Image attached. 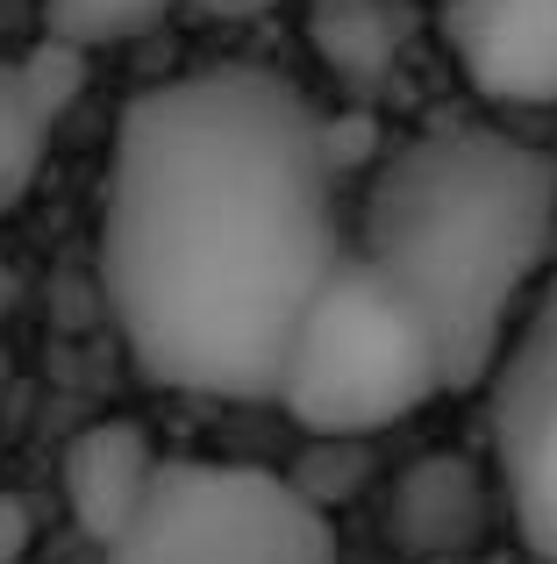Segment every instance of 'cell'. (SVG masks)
<instances>
[{
    "label": "cell",
    "mask_w": 557,
    "mask_h": 564,
    "mask_svg": "<svg viewBox=\"0 0 557 564\" xmlns=\"http://www.w3.org/2000/svg\"><path fill=\"white\" fill-rule=\"evenodd\" d=\"M436 393H450V379L429 322L350 250L301 315L293 358L278 372L286 422L315 443H372L379 429L422 414Z\"/></svg>",
    "instance_id": "3"
},
{
    "label": "cell",
    "mask_w": 557,
    "mask_h": 564,
    "mask_svg": "<svg viewBox=\"0 0 557 564\" xmlns=\"http://www.w3.org/2000/svg\"><path fill=\"white\" fill-rule=\"evenodd\" d=\"M8 307H14V272L0 264V322H8Z\"/></svg>",
    "instance_id": "14"
},
{
    "label": "cell",
    "mask_w": 557,
    "mask_h": 564,
    "mask_svg": "<svg viewBox=\"0 0 557 564\" xmlns=\"http://www.w3.org/2000/svg\"><path fill=\"white\" fill-rule=\"evenodd\" d=\"M179 0H43V36L72 51H108V43L151 36Z\"/></svg>",
    "instance_id": "11"
},
{
    "label": "cell",
    "mask_w": 557,
    "mask_h": 564,
    "mask_svg": "<svg viewBox=\"0 0 557 564\" xmlns=\"http://www.w3.org/2000/svg\"><path fill=\"white\" fill-rule=\"evenodd\" d=\"M51 129L57 122L36 100L22 57H8V65H0V215H14V207L29 200V186H36V172H43V151H51Z\"/></svg>",
    "instance_id": "10"
},
{
    "label": "cell",
    "mask_w": 557,
    "mask_h": 564,
    "mask_svg": "<svg viewBox=\"0 0 557 564\" xmlns=\"http://www.w3.org/2000/svg\"><path fill=\"white\" fill-rule=\"evenodd\" d=\"M179 8L208 14V22H251V14H265V8H278V0H179Z\"/></svg>",
    "instance_id": "13"
},
{
    "label": "cell",
    "mask_w": 557,
    "mask_h": 564,
    "mask_svg": "<svg viewBox=\"0 0 557 564\" xmlns=\"http://www.w3.org/2000/svg\"><path fill=\"white\" fill-rule=\"evenodd\" d=\"M0 564H29V508L0 494Z\"/></svg>",
    "instance_id": "12"
},
{
    "label": "cell",
    "mask_w": 557,
    "mask_h": 564,
    "mask_svg": "<svg viewBox=\"0 0 557 564\" xmlns=\"http://www.w3.org/2000/svg\"><path fill=\"white\" fill-rule=\"evenodd\" d=\"M336 129L293 79L215 65L122 108L100 186V286L151 386L278 400L336 243Z\"/></svg>",
    "instance_id": "1"
},
{
    "label": "cell",
    "mask_w": 557,
    "mask_h": 564,
    "mask_svg": "<svg viewBox=\"0 0 557 564\" xmlns=\"http://www.w3.org/2000/svg\"><path fill=\"white\" fill-rule=\"evenodd\" d=\"M100 564H336V529L278 471L165 457Z\"/></svg>",
    "instance_id": "4"
},
{
    "label": "cell",
    "mask_w": 557,
    "mask_h": 564,
    "mask_svg": "<svg viewBox=\"0 0 557 564\" xmlns=\"http://www.w3.org/2000/svg\"><path fill=\"white\" fill-rule=\"evenodd\" d=\"M493 500L501 479L479 457L422 451L386 494V543L407 564H465L493 529Z\"/></svg>",
    "instance_id": "7"
},
{
    "label": "cell",
    "mask_w": 557,
    "mask_h": 564,
    "mask_svg": "<svg viewBox=\"0 0 557 564\" xmlns=\"http://www.w3.org/2000/svg\"><path fill=\"white\" fill-rule=\"evenodd\" d=\"M415 36L407 0H315L307 8V43L315 57L350 86H379L393 72V57Z\"/></svg>",
    "instance_id": "9"
},
{
    "label": "cell",
    "mask_w": 557,
    "mask_h": 564,
    "mask_svg": "<svg viewBox=\"0 0 557 564\" xmlns=\"http://www.w3.org/2000/svg\"><path fill=\"white\" fill-rule=\"evenodd\" d=\"M493 408V479L507 522L536 564H557V272L529 301L522 329L507 336L487 379Z\"/></svg>",
    "instance_id": "5"
},
{
    "label": "cell",
    "mask_w": 557,
    "mask_h": 564,
    "mask_svg": "<svg viewBox=\"0 0 557 564\" xmlns=\"http://www.w3.org/2000/svg\"><path fill=\"white\" fill-rule=\"evenodd\" d=\"M157 465H165V457L151 451V436H143L136 422L79 429V436L65 443V508H72V522H79V536L108 551V543L136 522V508L151 500Z\"/></svg>",
    "instance_id": "8"
},
{
    "label": "cell",
    "mask_w": 557,
    "mask_h": 564,
    "mask_svg": "<svg viewBox=\"0 0 557 564\" xmlns=\"http://www.w3.org/2000/svg\"><path fill=\"white\" fill-rule=\"evenodd\" d=\"M358 258L429 322L450 393H479L557 258V158L487 122L422 129L372 172Z\"/></svg>",
    "instance_id": "2"
},
{
    "label": "cell",
    "mask_w": 557,
    "mask_h": 564,
    "mask_svg": "<svg viewBox=\"0 0 557 564\" xmlns=\"http://www.w3.org/2000/svg\"><path fill=\"white\" fill-rule=\"evenodd\" d=\"M465 86L493 108H557V0H436Z\"/></svg>",
    "instance_id": "6"
}]
</instances>
